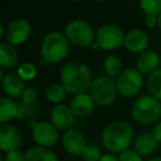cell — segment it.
<instances>
[{
	"label": "cell",
	"instance_id": "6da1fadb",
	"mask_svg": "<svg viewBox=\"0 0 161 161\" xmlns=\"http://www.w3.org/2000/svg\"><path fill=\"white\" fill-rule=\"evenodd\" d=\"M92 82V72L83 62L71 61L65 63L61 69L60 83L69 94L77 95L85 93L90 90Z\"/></svg>",
	"mask_w": 161,
	"mask_h": 161
},
{
	"label": "cell",
	"instance_id": "7a4b0ae2",
	"mask_svg": "<svg viewBox=\"0 0 161 161\" xmlns=\"http://www.w3.org/2000/svg\"><path fill=\"white\" fill-rule=\"evenodd\" d=\"M134 130L128 123L116 120L105 127L102 135L103 145L110 153H121L132 141Z\"/></svg>",
	"mask_w": 161,
	"mask_h": 161
},
{
	"label": "cell",
	"instance_id": "3957f363",
	"mask_svg": "<svg viewBox=\"0 0 161 161\" xmlns=\"http://www.w3.org/2000/svg\"><path fill=\"white\" fill-rule=\"evenodd\" d=\"M69 52V41L66 36L58 31H52L43 38L41 55L47 63H60L65 60Z\"/></svg>",
	"mask_w": 161,
	"mask_h": 161
},
{
	"label": "cell",
	"instance_id": "277c9868",
	"mask_svg": "<svg viewBox=\"0 0 161 161\" xmlns=\"http://www.w3.org/2000/svg\"><path fill=\"white\" fill-rule=\"evenodd\" d=\"M131 116L140 125H151L158 121L161 116L160 101L151 95H146L138 98L131 107Z\"/></svg>",
	"mask_w": 161,
	"mask_h": 161
},
{
	"label": "cell",
	"instance_id": "5b68a950",
	"mask_svg": "<svg viewBox=\"0 0 161 161\" xmlns=\"http://www.w3.org/2000/svg\"><path fill=\"white\" fill-rule=\"evenodd\" d=\"M90 93L93 101L98 106H109L115 102L117 97V84L116 80L108 75L98 76L94 78L91 84Z\"/></svg>",
	"mask_w": 161,
	"mask_h": 161
},
{
	"label": "cell",
	"instance_id": "8992f818",
	"mask_svg": "<svg viewBox=\"0 0 161 161\" xmlns=\"http://www.w3.org/2000/svg\"><path fill=\"white\" fill-rule=\"evenodd\" d=\"M65 36L72 44L80 47H91L95 39L92 25L83 19L69 21L65 27Z\"/></svg>",
	"mask_w": 161,
	"mask_h": 161
},
{
	"label": "cell",
	"instance_id": "52a82bcc",
	"mask_svg": "<svg viewBox=\"0 0 161 161\" xmlns=\"http://www.w3.org/2000/svg\"><path fill=\"white\" fill-rule=\"evenodd\" d=\"M126 34L115 25H104L97 29L95 33V41L99 45V49L104 51L117 50L125 42Z\"/></svg>",
	"mask_w": 161,
	"mask_h": 161
},
{
	"label": "cell",
	"instance_id": "ba28073f",
	"mask_svg": "<svg viewBox=\"0 0 161 161\" xmlns=\"http://www.w3.org/2000/svg\"><path fill=\"white\" fill-rule=\"evenodd\" d=\"M118 93L124 97H134L140 92L143 85L142 74L136 69H124L116 80Z\"/></svg>",
	"mask_w": 161,
	"mask_h": 161
},
{
	"label": "cell",
	"instance_id": "9c48e42d",
	"mask_svg": "<svg viewBox=\"0 0 161 161\" xmlns=\"http://www.w3.org/2000/svg\"><path fill=\"white\" fill-rule=\"evenodd\" d=\"M32 138L38 146L54 147L60 140L58 129L49 121H39L32 127Z\"/></svg>",
	"mask_w": 161,
	"mask_h": 161
},
{
	"label": "cell",
	"instance_id": "30bf717a",
	"mask_svg": "<svg viewBox=\"0 0 161 161\" xmlns=\"http://www.w3.org/2000/svg\"><path fill=\"white\" fill-rule=\"evenodd\" d=\"M31 33V25L25 19H17L12 21L6 29V40L12 45H20L29 39Z\"/></svg>",
	"mask_w": 161,
	"mask_h": 161
},
{
	"label": "cell",
	"instance_id": "8fae6325",
	"mask_svg": "<svg viewBox=\"0 0 161 161\" xmlns=\"http://www.w3.org/2000/svg\"><path fill=\"white\" fill-rule=\"evenodd\" d=\"M86 143L84 134L76 128L65 130L62 136V146L64 150L72 156H80Z\"/></svg>",
	"mask_w": 161,
	"mask_h": 161
},
{
	"label": "cell",
	"instance_id": "7c38bea8",
	"mask_svg": "<svg viewBox=\"0 0 161 161\" xmlns=\"http://www.w3.org/2000/svg\"><path fill=\"white\" fill-rule=\"evenodd\" d=\"M22 135L14 125L3 124L0 126V148L5 152L17 150L22 145Z\"/></svg>",
	"mask_w": 161,
	"mask_h": 161
},
{
	"label": "cell",
	"instance_id": "4fadbf2b",
	"mask_svg": "<svg viewBox=\"0 0 161 161\" xmlns=\"http://www.w3.org/2000/svg\"><path fill=\"white\" fill-rule=\"evenodd\" d=\"M149 44L147 33L141 29H132L126 33L124 45L130 53H142Z\"/></svg>",
	"mask_w": 161,
	"mask_h": 161
},
{
	"label": "cell",
	"instance_id": "5bb4252c",
	"mask_svg": "<svg viewBox=\"0 0 161 161\" xmlns=\"http://www.w3.org/2000/svg\"><path fill=\"white\" fill-rule=\"evenodd\" d=\"M74 113L71 107L63 104H58L51 110V123L58 130H67L72 128L74 123Z\"/></svg>",
	"mask_w": 161,
	"mask_h": 161
},
{
	"label": "cell",
	"instance_id": "9a60e30c",
	"mask_svg": "<svg viewBox=\"0 0 161 161\" xmlns=\"http://www.w3.org/2000/svg\"><path fill=\"white\" fill-rule=\"evenodd\" d=\"M1 88H3V93L7 96L11 97V98H18L21 97L25 92V80L14 73H8L3 76L1 80Z\"/></svg>",
	"mask_w": 161,
	"mask_h": 161
},
{
	"label": "cell",
	"instance_id": "2e32d148",
	"mask_svg": "<svg viewBox=\"0 0 161 161\" xmlns=\"http://www.w3.org/2000/svg\"><path fill=\"white\" fill-rule=\"evenodd\" d=\"M69 107L75 116L86 117L93 113L95 107V102L93 101L90 94L82 93V94L74 95L71 104H69Z\"/></svg>",
	"mask_w": 161,
	"mask_h": 161
},
{
	"label": "cell",
	"instance_id": "e0dca14e",
	"mask_svg": "<svg viewBox=\"0 0 161 161\" xmlns=\"http://www.w3.org/2000/svg\"><path fill=\"white\" fill-rule=\"evenodd\" d=\"M160 58L159 54L153 50H146L140 53L137 60V69L141 74H151L159 69Z\"/></svg>",
	"mask_w": 161,
	"mask_h": 161
},
{
	"label": "cell",
	"instance_id": "ac0fdd59",
	"mask_svg": "<svg viewBox=\"0 0 161 161\" xmlns=\"http://www.w3.org/2000/svg\"><path fill=\"white\" fill-rule=\"evenodd\" d=\"M20 115V105L17 104L11 97H0V121L6 124L12 119H19Z\"/></svg>",
	"mask_w": 161,
	"mask_h": 161
},
{
	"label": "cell",
	"instance_id": "d6986e66",
	"mask_svg": "<svg viewBox=\"0 0 161 161\" xmlns=\"http://www.w3.org/2000/svg\"><path fill=\"white\" fill-rule=\"evenodd\" d=\"M158 141L150 132H143L139 135L135 140V150L142 157L154 153L158 148Z\"/></svg>",
	"mask_w": 161,
	"mask_h": 161
},
{
	"label": "cell",
	"instance_id": "ffe728a7",
	"mask_svg": "<svg viewBox=\"0 0 161 161\" xmlns=\"http://www.w3.org/2000/svg\"><path fill=\"white\" fill-rule=\"evenodd\" d=\"M19 61V55L14 45L8 42H3L0 44V66L1 69H14L17 66Z\"/></svg>",
	"mask_w": 161,
	"mask_h": 161
},
{
	"label": "cell",
	"instance_id": "44dd1931",
	"mask_svg": "<svg viewBox=\"0 0 161 161\" xmlns=\"http://www.w3.org/2000/svg\"><path fill=\"white\" fill-rule=\"evenodd\" d=\"M27 161H58V158L50 148L34 146L25 153Z\"/></svg>",
	"mask_w": 161,
	"mask_h": 161
},
{
	"label": "cell",
	"instance_id": "7402d4cb",
	"mask_svg": "<svg viewBox=\"0 0 161 161\" xmlns=\"http://www.w3.org/2000/svg\"><path fill=\"white\" fill-rule=\"evenodd\" d=\"M67 91L61 83H53L47 88L45 96L50 103L60 104L62 101L66 98Z\"/></svg>",
	"mask_w": 161,
	"mask_h": 161
},
{
	"label": "cell",
	"instance_id": "603a6c76",
	"mask_svg": "<svg viewBox=\"0 0 161 161\" xmlns=\"http://www.w3.org/2000/svg\"><path fill=\"white\" fill-rule=\"evenodd\" d=\"M147 88L150 95L161 101V69H156L149 74L147 80Z\"/></svg>",
	"mask_w": 161,
	"mask_h": 161
},
{
	"label": "cell",
	"instance_id": "cb8c5ba5",
	"mask_svg": "<svg viewBox=\"0 0 161 161\" xmlns=\"http://www.w3.org/2000/svg\"><path fill=\"white\" fill-rule=\"evenodd\" d=\"M104 71L106 72L108 76L110 77H115V76H118L121 73V69H123V63L121 60L116 55H108L107 58L104 60Z\"/></svg>",
	"mask_w": 161,
	"mask_h": 161
},
{
	"label": "cell",
	"instance_id": "d4e9b609",
	"mask_svg": "<svg viewBox=\"0 0 161 161\" xmlns=\"http://www.w3.org/2000/svg\"><path fill=\"white\" fill-rule=\"evenodd\" d=\"M141 10L146 14L159 16L161 14V0H138Z\"/></svg>",
	"mask_w": 161,
	"mask_h": 161
},
{
	"label": "cell",
	"instance_id": "484cf974",
	"mask_svg": "<svg viewBox=\"0 0 161 161\" xmlns=\"http://www.w3.org/2000/svg\"><path fill=\"white\" fill-rule=\"evenodd\" d=\"M36 67L31 62H25L18 66V75L22 78L23 80H31L36 76Z\"/></svg>",
	"mask_w": 161,
	"mask_h": 161
},
{
	"label": "cell",
	"instance_id": "4316f807",
	"mask_svg": "<svg viewBox=\"0 0 161 161\" xmlns=\"http://www.w3.org/2000/svg\"><path fill=\"white\" fill-rule=\"evenodd\" d=\"M84 161H98L102 158L101 150L95 145H86L80 154Z\"/></svg>",
	"mask_w": 161,
	"mask_h": 161
},
{
	"label": "cell",
	"instance_id": "83f0119b",
	"mask_svg": "<svg viewBox=\"0 0 161 161\" xmlns=\"http://www.w3.org/2000/svg\"><path fill=\"white\" fill-rule=\"evenodd\" d=\"M38 101V92L33 87H27L21 96V103L28 107H32Z\"/></svg>",
	"mask_w": 161,
	"mask_h": 161
},
{
	"label": "cell",
	"instance_id": "f1b7e54d",
	"mask_svg": "<svg viewBox=\"0 0 161 161\" xmlns=\"http://www.w3.org/2000/svg\"><path fill=\"white\" fill-rule=\"evenodd\" d=\"M141 154L138 153L136 150L126 149L121 153H119V161H142Z\"/></svg>",
	"mask_w": 161,
	"mask_h": 161
},
{
	"label": "cell",
	"instance_id": "f546056e",
	"mask_svg": "<svg viewBox=\"0 0 161 161\" xmlns=\"http://www.w3.org/2000/svg\"><path fill=\"white\" fill-rule=\"evenodd\" d=\"M3 161H27V157L23 152L17 150L6 152V157Z\"/></svg>",
	"mask_w": 161,
	"mask_h": 161
},
{
	"label": "cell",
	"instance_id": "4dcf8cb0",
	"mask_svg": "<svg viewBox=\"0 0 161 161\" xmlns=\"http://www.w3.org/2000/svg\"><path fill=\"white\" fill-rule=\"evenodd\" d=\"M145 25L149 29L158 27V16H152V14H146L145 18Z\"/></svg>",
	"mask_w": 161,
	"mask_h": 161
},
{
	"label": "cell",
	"instance_id": "1f68e13d",
	"mask_svg": "<svg viewBox=\"0 0 161 161\" xmlns=\"http://www.w3.org/2000/svg\"><path fill=\"white\" fill-rule=\"evenodd\" d=\"M151 134L153 135V137L157 139V141H158L159 143H161V121H157V123L154 124Z\"/></svg>",
	"mask_w": 161,
	"mask_h": 161
},
{
	"label": "cell",
	"instance_id": "d6a6232c",
	"mask_svg": "<svg viewBox=\"0 0 161 161\" xmlns=\"http://www.w3.org/2000/svg\"><path fill=\"white\" fill-rule=\"evenodd\" d=\"M98 161H119V158L116 157L115 153H107L102 156V158Z\"/></svg>",
	"mask_w": 161,
	"mask_h": 161
},
{
	"label": "cell",
	"instance_id": "836d02e7",
	"mask_svg": "<svg viewBox=\"0 0 161 161\" xmlns=\"http://www.w3.org/2000/svg\"><path fill=\"white\" fill-rule=\"evenodd\" d=\"M0 36H1V38L6 36V31H5V27H3V25H0Z\"/></svg>",
	"mask_w": 161,
	"mask_h": 161
},
{
	"label": "cell",
	"instance_id": "e575fe53",
	"mask_svg": "<svg viewBox=\"0 0 161 161\" xmlns=\"http://www.w3.org/2000/svg\"><path fill=\"white\" fill-rule=\"evenodd\" d=\"M158 28L159 30H161V14L158 16Z\"/></svg>",
	"mask_w": 161,
	"mask_h": 161
},
{
	"label": "cell",
	"instance_id": "d590c367",
	"mask_svg": "<svg viewBox=\"0 0 161 161\" xmlns=\"http://www.w3.org/2000/svg\"><path fill=\"white\" fill-rule=\"evenodd\" d=\"M148 161H161V157H156V158H152Z\"/></svg>",
	"mask_w": 161,
	"mask_h": 161
},
{
	"label": "cell",
	"instance_id": "8d00e7d4",
	"mask_svg": "<svg viewBox=\"0 0 161 161\" xmlns=\"http://www.w3.org/2000/svg\"><path fill=\"white\" fill-rule=\"evenodd\" d=\"M96 3H104V1H106V0H95Z\"/></svg>",
	"mask_w": 161,
	"mask_h": 161
},
{
	"label": "cell",
	"instance_id": "74e56055",
	"mask_svg": "<svg viewBox=\"0 0 161 161\" xmlns=\"http://www.w3.org/2000/svg\"><path fill=\"white\" fill-rule=\"evenodd\" d=\"M69 1H72V3H77V1H80V0H69Z\"/></svg>",
	"mask_w": 161,
	"mask_h": 161
}]
</instances>
